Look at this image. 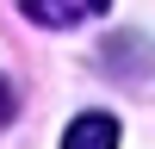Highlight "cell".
<instances>
[{"label": "cell", "instance_id": "obj_1", "mask_svg": "<svg viewBox=\"0 0 155 149\" xmlns=\"http://www.w3.org/2000/svg\"><path fill=\"white\" fill-rule=\"evenodd\" d=\"M112 0H19V12L31 25H44V31H68V25H87V19H99Z\"/></svg>", "mask_w": 155, "mask_h": 149}, {"label": "cell", "instance_id": "obj_2", "mask_svg": "<svg viewBox=\"0 0 155 149\" xmlns=\"http://www.w3.org/2000/svg\"><path fill=\"white\" fill-rule=\"evenodd\" d=\"M62 149H118V118L112 112H74L62 131Z\"/></svg>", "mask_w": 155, "mask_h": 149}, {"label": "cell", "instance_id": "obj_3", "mask_svg": "<svg viewBox=\"0 0 155 149\" xmlns=\"http://www.w3.org/2000/svg\"><path fill=\"white\" fill-rule=\"evenodd\" d=\"M12 112H19V93H12V81L0 74V124H12Z\"/></svg>", "mask_w": 155, "mask_h": 149}]
</instances>
